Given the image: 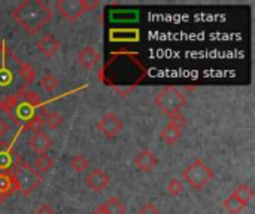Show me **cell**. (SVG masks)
Returning a JSON list of instances; mask_svg holds the SVG:
<instances>
[{
    "instance_id": "11",
    "label": "cell",
    "mask_w": 255,
    "mask_h": 214,
    "mask_svg": "<svg viewBox=\"0 0 255 214\" xmlns=\"http://www.w3.org/2000/svg\"><path fill=\"white\" fill-rule=\"evenodd\" d=\"M109 182H111L109 176H108L103 170H100V168L93 170V171L88 174L87 180H85L87 186H88L93 192H102V191H105V189L108 188Z\"/></svg>"
},
{
    "instance_id": "3",
    "label": "cell",
    "mask_w": 255,
    "mask_h": 214,
    "mask_svg": "<svg viewBox=\"0 0 255 214\" xmlns=\"http://www.w3.org/2000/svg\"><path fill=\"white\" fill-rule=\"evenodd\" d=\"M155 106L169 118L181 115L182 109L187 106V97L175 86H166L155 95Z\"/></svg>"
},
{
    "instance_id": "20",
    "label": "cell",
    "mask_w": 255,
    "mask_h": 214,
    "mask_svg": "<svg viewBox=\"0 0 255 214\" xmlns=\"http://www.w3.org/2000/svg\"><path fill=\"white\" fill-rule=\"evenodd\" d=\"M39 85L49 94H52L57 88H58V79L52 74V73H45L42 77H40V82Z\"/></svg>"
},
{
    "instance_id": "12",
    "label": "cell",
    "mask_w": 255,
    "mask_h": 214,
    "mask_svg": "<svg viewBox=\"0 0 255 214\" xmlns=\"http://www.w3.org/2000/svg\"><path fill=\"white\" fill-rule=\"evenodd\" d=\"M134 165L139 171L149 173L158 165V158L151 150H142L134 156Z\"/></svg>"
},
{
    "instance_id": "9",
    "label": "cell",
    "mask_w": 255,
    "mask_h": 214,
    "mask_svg": "<svg viewBox=\"0 0 255 214\" xmlns=\"http://www.w3.org/2000/svg\"><path fill=\"white\" fill-rule=\"evenodd\" d=\"M36 46H37V51H39L45 58L54 57V55L60 51V48H61L60 40H58L54 34H49V33H46L43 37H40V40L36 43Z\"/></svg>"
},
{
    "instance_id": "22",
    "label": "cell",
    "mask_w": 255,
    "mask_h": 214,
    "mask_svg": "<svg viewBox=\"0 0 255 214\" xmlns=\"http://www.w3.org/2000/svg\"><path fill=\"white\" fill-rule=\"evenodd\" d=\"M235 197H238L242 203L248 204L253 198H254V191L250 185H239L236 188V191L233 192Z\"/></svg>"
},
{
    "instance_id": "1",
    "label": "cell",
    "mask_w": 255,
    "mask_h": 214,
    "mask_svg": "<svg viewBox=\"0 0 255 214\" xmlns=\"http://www.w3.org/2000/svg\"><path fill=\"white\" fill-rule=\"evenodd\" d=\"M52 9L42 0H24L13 10V21L30 36H36L52 18Z\"/></svg>"
},
{
    "instance_id": "8",
    "label": "cell",
    "mask_w": 255,
    "mask_h": 214,
    "mask_svg": "<svg viewBox=\"0 0 255 214\" xmlns=\"http://www.w3.org/2000/svg\"><path fill=\"white\" fill-rule=\"evenodd\" d=\"M76 60L79 63V66L85 70H93L99 61H100V54L97 52V49L93 46V45H87L84 46L82 49H79L78 55H76Z\"/></svg>"
},
{
    "instance_id": "6",
    "label": "cell",
    "mask_w": 255,
    "mask_h": 214,
    "mask_svg": "<svg viewBox=\"0 0 255 214\" xmlns=\"http://www.w3.org/2000/svg\"><path fill=\"white\" fill-rule=\"evenodd\" d=\"M97 128L99 131L109 140H114L115 137H118V134L123 131L124 128V124L121 121V118L114 113V112H109L106 115H103L100 118V121L97 122Z\"/></svg>"
},
{
    "instance_id": "18",
    "label": "cell",
    "mask_w": 255,
    "mask_h": 214,
    "mask_svg": "<svg viewBox=\"0 0 255 214\" xmlns=\"http://www.w3.org/2000/svg\"><path fill=\"white\" fill-rule=\"evenodd\" d=\"M13 191L15 189H13V185H12L10 174L9 173H0V201L10 197Z\"/></svg>"
},
{
    "instance_id": "26",
    "label": "cell",
    "mask_w": 255,
    "mask_h": 214,
    "mask_svg": "<svg viewBox=\"0 0 255 214\" xmlns=\"http://www.w3.org/2000/svg\"><path fill=\"white\" fill-rule=\"evenodd\" d=\"M36 214H55V210H54V207H52L51 204L43 203V204H40V206L37 207Z\"/></svg>"
},
{
    "instance_id": "23",
    "label": "cell",
    "mask_w": 255,
    "mask_h": 214,
    "mask_svg": "<svg viewBox=\"0 0 255 214\" xmlns=\"http://www.w3.org/2000/svg\"><path fill=\"white\" fill-rule=\"evenodd\" d=\"M43 115L45 113H36L33 115L27 122H24V128L25 130H30V131H42V127H43Z\"/></svg>"
},
{
    "instance_id": "17",
    "label": "cell",
    "mask_w": 255,
    "mask_h": 214,
    "mask_svg": "<svg viewBox=\"0 0 255 214\" xmlns=\"http://www.w3.org/2000/svg\"><path fill=\"white\" fill-rule=\"evenodd\" d=\"M248 204L242 203L238 197H235L233 194L230 197H227L224 201H223V207L229 212L230 214H241L244 212V209L247 207Z\"/></svg>"
},
{
    "instance_id": "15",
    "label": "cell",
    "mask_w": 255,
    "mask_h": 214,
    "mask_svg": "<svg viewBox=\"0 0 255 214\" xmlns=\"http://www.w3.org/2000/svg\"><path fill=\"white\" fill-rule=\"evenodd\" d=\"M54 165H55L54 159H52L49 155H46V153L39 155V156L33 161V168H34L39 174H45V173L51 171Z\"/></svg>"
},
{
    "instance_id": "24",
    "label": "cell",
    "mask_w": 255,
    "mask_h": 214,
    "mask_svg": "<svg viewBox=\"0 0 255 214\" xmlns=\"http://www.w3.org/2000/svg\"><path fill=\"white\" fill-rule=\"evenodd\" d=\"M184 192V183L179 179H172L167 183V194L170 197H179Z\"/></svg>"
},
{
    "instance_id": "16",
    "label": "cell",
    "mask_w": 255,
    "mask_h": 214,
    "mask_svg": "<svg viewBox=\"0 0 255 214\" xmlns=\"http://www.w3.org/2000/svg\"><path fill=\"white\" fill-rule=\"evenodd\" d=\"M43 125H46L49 130H52V131H55V130H58L61 125H63V116H61V113L60 112H57V110H49V112H45V115H43Z\"/></svg>"
},
{
    "instance_id": "27",
    "label": "cell",
    "mask_w": 255,
    "mask_h": 214,
    "mask_svg": "<svg viewBox=\"0 0 255 214\" xmlns=\"http://www.w3.org/2000/svg\"><path fill=\"white\" fill-rule=\"evenodd\" d=\"M10 131V127H9V124L6 122V121H3V119H0V139L1 137H4L7 133Z\"/></svg>"
},
{
    "instance_id": "13",
    "label": "cell",
    "mask_w": 255,
    "mask_h": 214,
    "mask_svg": "<svg viewBox=\"0 0 255 214\" xmlns=\"http://www.w3.org/2000/svg\"><path fill=\"white\" fill-rule=\"evenodd\" d=\"M16 66H18V74H19V76H21V79L25 82V85L28 86V85L34 83L36 76H37L36 69H34L30 63H27V61H21L19 58H18V61H16Z\"/></svg>"
},
{
    "instance_id": "2",
    "label": "cell",
    "mask_w": 255,
    "mask_h": 214,
    "mask_svg": "<svg viewBox=\"0 0 255 214\" xmlns=\"http://www.w3.org/2000/svg\"><path fill=\"white\" fill-rule=\"evenodd\" d=\"M10 179H12L13 189L25 197L31 195L43 180L42 174H39L28 162H19L15 171L10 174Z\"/></svg>"
},
{
    "instance_id": "29",
    "label": "cell",
    "mask_w": 255,
    "mask_h": 214,
    "mask_svg": "<svg viewBox=\"0 0 255 214\" xmlns=\"http://www.w3.org/2000/svg\"><path fill=\"white\" fill-rule=\"evenodd\" d=\"M0 113H1V106H0Z\"/></svg>"
},
{
    "instance_id": "21",
    "label": "cell",
    "mask_w": 255,
    "mask_h": 214,
    "mask_svg": "<svg viewBox=\"0 0 255 214\" xmlns=\"http://www.w3.org/2000/svg\"><path fill=\"white\" fill-rule=\"evenodd\" d=\"M70 167L73 171L76 173H84L88 167H90V159L84 155H75L70 158Z\"/></svg>"
},
{
    "instance_id": "14",
    "label": "cell",
    "mask_w": 255,
    "mask_h": 214,
    "mask_svg": "<svg viewBox=\"0 0 255 214\" xmlns=\"http://www.w3.org/2000/svg\"><path fill=\"white\" fill-rule=\"evenodd\" d=\"M13 150L7 144L0 143V173H9L13 165Z\"/></svg>"
},
{
    "instance_id": "19",
    "label": "cell",
    "mask_w": 255,
    "mask_h": 214,
    "mask_svg": "<svg viewBox=\"0 0 255 214\" xmlns=\"http://www.w3.org/2000/svg\"><path fill=\"white\" fill-rule=\"evenodd\" d=\"M102 210L105 212L106 214H124L126 213V209L124 206L121 204V201L115 197L109 198L106 203H103L102 206Z\"/></svg>"
},
{
    "instance_id": "7",
    "label": "cell",
    "mask_w": 255,
    "mask_h": 214,
    "mask_svg": "<svg viewBox=\"0 0 255 214\" xmlns=\"http://www.w3.org/2000/svg\"><path fill=\"white\" fill-rule=\"evenodd\" d=\"M187 121L182 115H176L173 118H170V121L167 122V125L160 131V139L169 144L173 146L182 136V128L185 127Z\"/></svg>"
},
{
    "instance_id": "10",
    "label": "cell",
    "mask_w": 255,
    "mask_h": 214,
    "mask_svg": "<svg viewBox=\"0 0 255 214\" xmlns=\"http://www.w3.org/2000/svg\"><path fill=\"white\" fill-rule=\"evenodd\" d=\"M28 146H30V149L33 152H36L39 155H43V153H46L52 147V140H51V137L45 131H36L30 137Z\"/></svg>"
},
{
    "instance_id": "5",
    "label": "cell",
    "mask_w": 255,
    "mask_h": 214,
    "mask_svg": "<svg viewBox=\"0 0 255 214\" xmlns=\"http://www.w3.org/2000/svg\"><path fill=\"white\" fill-rule=\"evenodd\" d=\"M99 6V1H87V0H58L55 3V9L60 12L63 18H66L70 24L76 22L85 12Z\"/></svg>"
},
{
    "instance_id": "25",
    "label": "cell",
    "mask_w": 255,
    "mask_h": 214,
    "mask_svg": "<svg viewBox=\"0 0 255 214\" xmlns=\"http://www.w3.org/2000/svg\"><path fill=\"white\" fill-rule=\"evenodd\" d=\"M139 214H160L158 209L152 204V203H146L145 206H142V209L139 210Z\"/></svg>"
},
{
    "instance_id": "4",
    "label": "cell",
    "mask_w": 255,
    "mask_h": 214,
    "mask_svg": "<svg viewBox=\"0 0 255 214\" xmlns=\"http://www.w3.org/2000/svg\"><path fill=\"white\" fill-rule=\"evenodd\" d=\"M215 177V173L212 168L200 158L194 159L184 171H182V179L191 186L194 191L203 189L212 179Z\"/></svg>"
},
{
    "instance_id": "28",
    "label": "cell",
    "mask_w": 255,
    "mask_h": 214,
    "mask_svg": "<svg viewBox=\"0 0 255 214\" xmlns=\"http://www.w3.org/2000/svg\"><path fill=\"white\" fill-rule=\"evenodd\" d=\"M91 214H106V213H105V212L102 210V207L99 206V207H97V209H96L94 212H91Z\"/></svg>"
}]
</instances>
